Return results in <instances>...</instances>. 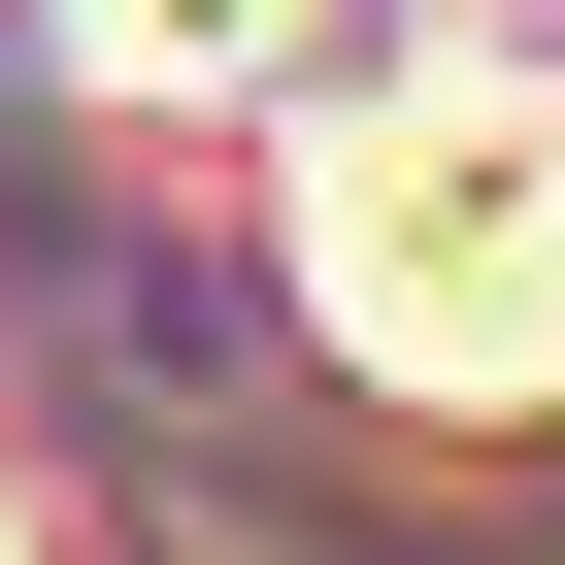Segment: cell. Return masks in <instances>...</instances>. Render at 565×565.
I'll use <instances>...</instances> for the list:
<instances>
[{
	"label": "cell",
	"mask_w": 565,
	"mask_h": 565,
	"mask_svg": "<svg viewBox=\"0 0 565 565\" xmlns=\"http://www.w3.org/2000/svg\"><path fill=\"white\" fill-rule=\"evenodd\" d=\"M333 300H366L433 399H499V366H532V134H499V100L333 134Z\"/></svg>",
	"instance_id": "1"
},
{
	"label": "cell",
	"mask_w": 565,
	"mask_h": 565,
	"mask_svg": "<svg viewBox=\"0 0 565 565\" xmlns=\"http://www.w3.org/2000/svg\"><path fill=\"white\" fill-rule=\"evenodd\" d=\"M100 34H134V67H233V34H300V0H100Z\"/></svg>",
	"instance_id": "2"
}]
</instances>
